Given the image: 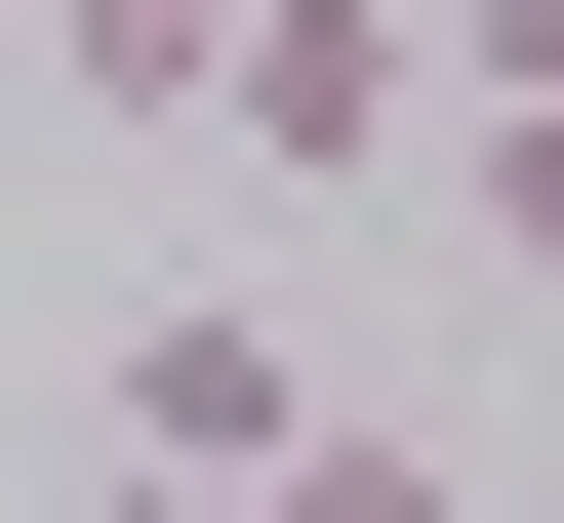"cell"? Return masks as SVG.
Masks as SVG:
<instances>
[{
  "label": "cell",
  "instance_id": "6da1fadb",
  "mask_svg": "<svg viewBox=\"0 0 564 523\" xmlns=\"http://www.w3.org/2000/svg\"><path fill=\"white\" fill-rule=\"evenodd\" d=\"M202 162H282V201L444 162V41H403V0H242V41H202Z\"/></svg>",
  "mask_w": 564,
  "mask_h": 523
},
{
  "label": "cell",
  "instance_id": "7a4b0ae2",
  "mask_svg": "<svg viewBox=\"0 0 564 523\" xmlns=\"http://www.w3.org/2000/svg\"><path fill=\"white\" fill-rule=\"evenodd\" d=\"M282 403H323V362H282L242 282H162V323L82 362V443H121V483H282Z\"/></svg>",
  "mask_w": 564,
  "mask_h": 523
},
{
  "label": "cell",
  "instance_id": "3957f363",
  "mask_svg": "<svg viewBox=\"0 0 564 523\" xmlns=\"http://www.w3.org/2000/svg\"><path fill=\"white\" fill-rule=\"evenodd\" d=\"M202 41H242V0H41V81H82V121H162V162H202Z\"/></svg>",
  "mask_w": 564,
  "mask_h": 523
},
{
  "label": "cell",
  "instance_id": "277c9868",
  "mask_svg": "<svg viewBox=\"0 0 564 523\" xmlns=\"http://www.w3.org/2000/svg\"><path fill=\"white\" fill-rule=\"evenodd\" d=\"M242 523H484V483H444L403 403H282V483H242Z\"/></svg>",
  "mask_w": 564,
  "mask_h": 523
},
{
  "label": "cell",
  "instance_id": "5b68a950",
  "mask_svg": "<svg viewBox=\"0 0 564 523\" xmlns=\"http://www.w3.org/2000/svg\"><path fill=\"white\" fill-rule=\"evenodd\" d=\"M444 41V121H564V0H403Z\"/></svg>",
  "mask_w": 564,
  "mask_h": 523
},
{
  "label": "cell",
  "instance_id": "8992f818",
  "mask_svg": "<svg viewBox=\"0 0 564 523\" xmlns=\"http://www.w3.org/2000/svg\"><path fill=\"white\" fill-rule=\"evenodd\" d=\"M444 162H484V282L564 323V121H444Z\"/></svg>",
  "mask_w": 564,
  "mask_h": 523
},
{
  "label": "cell",
  "instance_id": "52a82bcc",
  "mask_svg": "<svg viewBox=\"0 0 564 523\" xmlns=\"http://www.w3.org/2000/svg\"><path fill=\"white\" fill-rule=\"evenodd\" d=\"M82 523H242V483H121V443H82Z\"/></svg>",
  "mask_w": 564,
  "mask_h": 523
},
{
  "label": "cell",
  "instance_id": "ba28073f",
  "mask_svg": "<svg viewBox=\"0 0 564 523\" xmlns=\"http://www.w3.org/2000/svg\"><path fill=\"white\" fill-rule=\"evenodd\" d=\"M0 41H41V0H0Z\"/></svg>",
  "mask_w": 564,
  "mask_h": 523
}]
</instances>
